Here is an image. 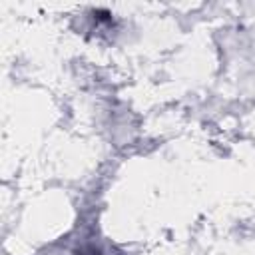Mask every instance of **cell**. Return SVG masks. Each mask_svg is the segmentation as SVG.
<instances>
[{"instance_id":"obj_1","label":"cell","mask_w":255,"mask_h":255,"mask_svg":"<svg viewBox=\"0 0 255 255\" xmlns=\"http://www.w3.org/2000/svg\"><path fill=\"white\" fill-rule=\"evenodd\" d=\"M98 255H100V253H98Z\"/></svg>"}]
</instances>
